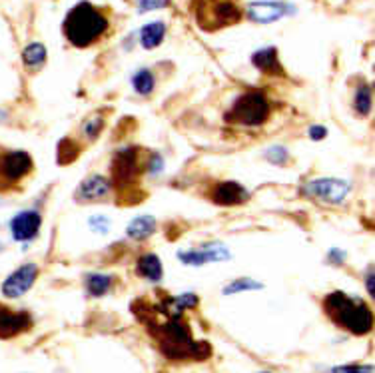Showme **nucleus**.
<instances>
[{
  "instance_id": "1",
  "label": "nucleus",
  "mask_w": 375,
  "mask_h": 373,
  "mask_svg": "<svg viewBox=\"0 0 375 373\" xmlns=\"http://www.w3.org/2000/svg\"><path fill=\"white\" fill-rule=\"evenodd\" d=\"M132 311L146 325L164 357L174 362H202L212 355L210 343L194 340L190 325L182 318L184 311L174 304V298L164 299L158 306L148 299H138L132 304Z\"/></svg>"
},
{
  "instance_id": "2",
  "label": "nucleus",
  "mask_w": 375,
  "mask_h": 373,
  "mask_svg": "<svg viewBox=\"0 0 375 373\" xmlns=\"http://www.w3.org/2000/svg\"><path fill=\"white\" fill-rule=\"evenodd\" d=\"M322 306L330 321L343 331H349L354 335H367L374 330V311L364 299L335 289L323 298Z\"/></svg>"
},
{
  "instance_id": "3",
  "label": "nucleus",
  "mask_w": 375,
  "mask_h": 373,
  "mask_svg": "<svg viewBox=\"0 0 375 373\" xmlns=\"http://www.w3.org/2000/svg\"><path fill=\"white\" fill-rule=\"evenodd\" d=\"M68 43L76 48H88L96 44L108 30V16L90 2H80L66 14L62 24Z\"/></svg>"
},
{
  "instance_id": "4",
  "label": "nucleus",
  "mask_w": 375,
  "mask_h": 373,
  "mask_svg": "<svg viewBox=\"0 0 375 373\" xmlns=\"http://www.w3.org/2000/svg\"><path fill=\"white\" fill-rule=\"evenodd\" d=\"M194 18L206 33H216L242 21L244 12L236 0H194Z\"/></svg>"
},
{
  "instance_id": "5",
  "label": "nucleus",
  "mask_w": 375,
  "mask_h": 373,
  "mask_svg": "<svg viewBox=\"0 0 375 373\" xmlns=\"http://www.w3.org/2000/svg\"><path fill=\"white\" fill-rule=\"evenodd\" d=\"M269 114H272V108H269L268 98L259 90H250L234 100V104L224 114V120L234 126L256 128L268 122Z\"/></svg>"
},
{
  "instance_id": "6",
  "label": "nucleus",
  "mask_w": 375,
  "mask_h": 373,
  "mask_svg": "<svg viewBox=\"0 0 375 373\" xmlns=\"http://www.w3.org/2000/svg\"><path fill=\"white\" fill-rule=\"evenodd\" d=\"M142 168L148 170V164L140 162V154L136 148H124L114 154L110 162V184L112 190H118L122 196H128L136 190L142 176Z\"/></svg>"
},
{
  "instance_id": "7",
  "label": "nucleus",
  "mask_w": 375,
  "mask_h": 373,
  "mask_svg": "<svg viewBox=\"0 0 375 373\" xmlns=\"http://www.w3.org/2000/svg\"><path fill=\"white\" fill-rule=\"evenodd\" d=\"M33 172L34 160L28 152L0 146V194L18 190Z\"/></svg>"
},
{
  "instance_id": "8",
  "label": "nucleus",
  "mask_w": 375,
  "mask_h": 373,
  "mask_svg": "<svg viewBox=\"0 0 375 373\" xmlns=\"http://www.w3.org/2000/svg\"><path fill=\"white\" fill-rule=\"evenodd\" d=\"M301 192L315 202L337 206V204L345 202V198L349 196L352 184L340 180V178H315V180L303 184Z\"/></svg>"
},
{
  "instance_id": "9",
  "label": "nucleus",
  "mask_w": 375,
  "mask_h": 373,
  "mask_svg": "<svg viewBox=\"0 0 375 373\" xmlns=\"http://www.w3.org/2000/svg\"><path fill=\"white\" fill-rule=\"evenodd\" d=\"M40 276V269L36 264H22L18 269H14L11 276L6 277L0 286L2 296L9 299L22 298L26 291H30L36 279Z\"/></svg>"
},
{
  "instance_id": "10",
  "label": "nucleus",
  "mask_w": 375,
  "mask_h": 373,
  "mask_svg": "<svg viewBox=\"0 0 375 373\" xmlns=\"http://www.w3.org/2000/svg\"><path fill=\"white\" fill-rule=\"evenodd\" d=\"M34 320L28 311L12 309L0 304V340H12L33 330Z\"/></svg>"
},
{
  "instance_id": "11",
  "label": "nucleus",
  "mask_w": 375,
  "mask_h": 373,
  "mask_svg": "<svg viewBox=\"0 0 375 373\" xmlns=\"http://www.w3.org/2000/svg\"><path fill=\"white\" fill-rule=\"evenodd\" d=\"M208 200L216 206H242L250 200V192L237 182H218L208 190Z\"/></svg>"
},
{
  "instance_id": "12",
  "label": "nucleus",
  "mask_w": 375,
  "mask_h": 373,
  "mask_svg": "<svg viewBox=\"0 0 375 373\" xmlns=\"http://www.w3.org/2000/svg\"><path fill=\"white\" fill-rule=\"evenodd\" d=\"M43 226V216L36 210L18 212L11 220V234L16 242H30L34 240Z\"/></svg>"
},
{
  "instance_id": "13",
  "label": "nucleus",
  "mask_w": 375,
  "mask_h": 373,
  "mask_svg": "<svg viewBox=\"0 0 375 373\" xmlns=\"http://www.w3.org/2000/svg\"><path fill=\"white\" fill-rule=\"evenodd\" d=\"M112 194V184L108 178L94 174L90 178H86L78 190H76V200L82 204H92V202H104L108 196Z\"/></svg>"
},
{
  "instance_id": "14",
  "label": "nucleus",
  "mask_w": 375,
  "mask_h": 373,
  "mask_svg": "<svg viewBox=\"0 0 375 373\" xmlns=\"http://www.w3.org/2000/svg\"><path fill=\"white\" fill-rule=\"evenodd\" d=\"M178 260L186 264V266H206L210 262H222V260H230V252L225 247H196V250H188V252H180Z\"/></svg>"
},
{
  "instance_id": "15",
  "label": "nucleus",
  "mask_w": 375,
  "mask_h": 373,
  "mask_svg": "<svg viewBox=\"0 0 375 373\" xmlns=\"http://www.w3.org/2000/svg\"><path fill=\"white\" fill-rule=\"evenodd\" d=\"M286 14V6L281 2H252L247 9L250 21L257 24H269V22L279 21Z\"/></svg>"
},
{
  "instance_id": "16",
  "label": "nucleus",
  "mask_w": 375,
  "mask_h": 373,
  "mask_svg": "<svg viewBox=\"0 0 375 373\" xmlns=\"http://www.w3.org/2000/svg\"><path fill=\"white\" fill-rule=\"evenodd\" d=\"M252 65L256 66L257 70H262L264 74L284 76V68L279 65L278 50H276L274 46L257 50V52L252 56Z\"/></svg>"
},
{
  "instance_id": "17",
  "label": "nucleus",
  "mask_w": 375,
  "mask_h": 373,
  "mask_svg": "<svg viewBox=\"0 0 375 373\" xmlns=\"http://www.w3.org/2000/svg\"><path fill=\"white\" fill-rule=\"evenodd\" d=\"M136 274L150 282H160L164 276V267H162L160 257L156 254H144L140 257L138 264H136Z\"/></svg>"
},
{
  "instance_id": "18",
  "label": "nucleus",
  "mask_w": 375,
  "mask_h": 373,
  "mask_svg": "<svg viewBox=\"0 0 375 373\" xmlns=\"http://www.w3.org/2000/svg\"><path fill=\"white\" fill-rule=\"evenodd\" d=\"M156 232V220L152 216H140V218H134L128 224V234L130 240H138V242H144L148 240L152 234Z\"/></svg>"
},
{
  "instance_id": "19",
  "label": "nucleus",
  "mask_w": 375,
  "mask_h": 373,
  "mask_svg": "<svg viewBox=\"0 0 375 373\" xmlns=\"http://www.w3.org/2000/svg\"><path fill=\"white\" fill-rule=\"evenodd\" d=\"M164 36H166V24L160 21L150 22V24H146V26L140 30V44H142L146 50H152V48L160 46Z\"/></svg>"
},
{
  "instance_id": "20",
  "label": "nucleus",
  "mask_w": 375,
  "mask_h": 373,
  "mask_svg": "<svg viewBox=\"0 0 375 373\" xmlns=\"http://www.w3.org/2000/svg\"><path fill=\"white\" fill-rule=\"evenodd\" d=\"M112 288V276L106 274H90L86 276V291L92 298H102Z\"/></svg>"
},
{
  "instance_id": "21",
  "label": "nucleus",
  "mask_w": 375,
  "mask_h": 373,
  "mask_svg": "<svg viewBox=\"0 0 375 373\" xmlns=\"http://www.w3.org/2000/svg\"><path fill=\"white\" fill-rule=\"evenodd\" d=\"M22 62L28 68H40L46 62V48L40 43L28 44L24 50H22Z\"/></svg>"
},
{
  "instance_id": "22",
  "label": "nucleus",
  "mask_w": 375,
  "mask_h": 373,
  "mask_svg": "<svg viewBox=\"0 0 375 373\" xmlns=\"http://www.w3.org/2000/svg\"><path fill=\"white\" fill-rule=\"evenodd\" d=\"M371 104H374V94H371V86L362 84L357 88L354 98V108L359 116H367L371 112Z\"/></svg>"
},
{
  "instance_id": "23",
  "label": "nucleus",
  "mask_w": 375,
  "mask_h": 373,
  "mask_svg": "<svg viewBox=\"0 0 375 373\" xmlns=\"http://www.w3.org/2000/svg\"><path fill=\"white\" fill-rule=\"evenodd\" d=\"M132 86H134V90L142 94V96H148L152 90H154V74H152L150 70H138L136 74L132 76Z\"/></svg>"
},
{
  "instance_id": "24",
  "label": "nucleus",
  "mask_w": 375,
  "mask_h": 373,
  "mask_svg": "<svg viewBox=\"0 0 375 373\" xmlns=\"http://www.w3.org/2000/svg\"><path fill=\"white\" fill-rule=\"evenodd\" d=\"M264 288V284H259L256 279H236V282H232V284H228L224 288V296H232V294H240V291H250V289H262Z\"/></svg>"
},
{
  "instance_id": "25",
  "label": "nucleus",
  "mask_w": 375,
  "mask_h": 373,
  "mask_svg": "<svg viewBox=\"0 0 375 373\" xmlns=\"http://www.w3.org/2000/svg\"><path fill=\"white\" fill-rule=\"evenodd\" d=\"M266 160L272 162L274 166H288L290 164V152L281 146H272L266 150Z\"/></svg>"
},
{
  "instance_id": "26",
  "label": "nucleus",
  "mask_w": 375,
  "mask_h": 373,
  "mask_svg": "<svg viewBox=\"0 0 375 373\" xmlns=\"http://www.w3.org/2000/svg\"><path fill=\"white\" fill-rule=\"evenodd\" d=\"M104 128V118H88L82 124V136L88 140H96Z\"/></svg>"
},
{
  "instance_id": "27",
  "label": "nucleus",
  "mask_w": 375,
  "mask_h": 373,
  "mask_svg": "<svg viewBox=\"0 0 375 373\" xmlns=\"http://www.w3.org/2000/svg\"><path fill=\"white\" fill-rule=\"evenodd\" d=\"M332 373H374L371 365H337Z\"/></svg>"
},
{
  "instance_id": "28",
  "label": "nucleus",
  "mask_w": 375,
  "mask_h": 373,
  "mask_svg": "<svg viewBox=\"0 0 375 373\" xmlns=\"http://www.w3.org/2000/svg\"><path fill=\"white\" fill-rule=\"evenodd\" d=\"M170 6V0H140V12L158 11V9H166Z\"/></svg>"
},
{
  "instance_id": "29",
  "label": "nucleus",
  "mask_w": 375,
  "mask_h": 373,
  "mask_svg": "<svg viewBox=\"0 0 375 373\" xmlns=\"http://www.w3.org/2000/svg\"><path fill=\"white\" fill-rule=\"evenodd\" d=\"M90 228L96 230L98 234H106L108 228H110V222H108L104 216H94V218L90 220Z\"/></svg>"
},
{
  "instance_id": "30",
  "label": "nucleus",
  "mask_w": 375,
  "mask_h": 373,
  "mask_svg": "<svg viewBox=\"0 0 375 373\" xmlns=\"http://www.w3.org/2000/svg\"><path fill=\"white\" fill-rule=\"evenodd\" d=\"M308 134H310L311 140H318V142H320V140H323L328 136V130L323 128V126H311Z\"/></svg>"
},
{
  "instance_id": "31",
  "label": "nucleus",
  "mask_w": 375,
  "mask_h": 373,
  "mask_svg": "<svg viewBox=\"0 0 375 373\" xmlns=\"http://www.w3.org/2000/svg\"><path fill=\"white\" fill-rule=\"evenodd\" d=\"M365 286H367V291L369 296H374V267L367 269V277H365Z\"/></svg>"
},
{
  "instance_id": "32",
  "label": "nucleus",
  "mask_w": 375,
  "mask_h": 373,
  "mask_svg": "<svg viewBox=\"0 0 375 373\" xmlns=\"http://www.w3.org/2000/svg\"><path fill=\"white\" fill-rule=\"evenodd\" d=\"M343 257H345V256H343L342 252H337V250H332V252H330V260H333L335 264H340Z\"/></svg>"
}]
</instances>
